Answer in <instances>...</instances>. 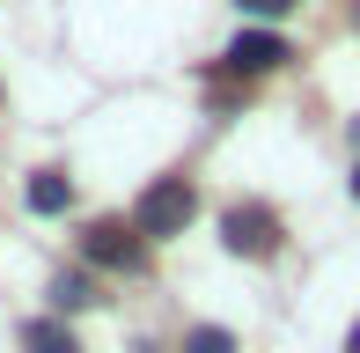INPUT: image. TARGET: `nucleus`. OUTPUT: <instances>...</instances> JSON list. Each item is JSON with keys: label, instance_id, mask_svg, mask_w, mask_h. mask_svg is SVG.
<instances>
[{"label": "nucleus", "instance_id": "f257e3e1", "mask_svg": "<svg viewBox=\"0 0 360 353\" xmlns=\"http://www.w3.org/2000/svg\"><path fill=\"white\" fill-rule=\"evenodd\" d=\"M199 214V191L184 184V176H162V184H147L140 191V214H133V229L140 236H184V221Z\"/></svg>", "mask_w": 360, "mask_h": 353}, {"label": "nucleus", "instance_id": "f03ea898", "mask_svg": "<svg viewBox=\"0 0 360 353\" xmlns=\"http://www.w3.org/2000/svg\"><path fill=\"white\" fill-rule=\"evenodd\" d=\"M81 250H89V265H110V272H147V236H140V229H125V221H89Z\"/></svg>", "mask_w": 360, "mask_h": 353}, {"label": "nucleus", "instance_id": "7ed1b4c3", "mask_svg": "<svg viewBox=\"0 0 360 353\" xmlns=\"http://www.w3.org/2000/svg\"><path fill=\"white\" fill-rule=\"evenodd\" d=\"M221 243L236 258H272L280 250V214L272 206H228L221 214Z\"/></svg>", "mask_w": 360, "mask_h": 353}, {"label": "nucleus", "instance_id": "20e7f679", "mask_svg": "<svg viewBox=\"0 0 360 353\" xmlns=\"http://www.w3.org/2000/svg\"><path fill=\"white\" fill-rule=\"evenodd\" d=\"M287 59V37H272V30H243L236 44H228V74H243V82H250V74H272Z\"/></svg>", "mask_w": 360, "mask_h": 353}, {"label": "nucleus", "instance_id": "39448f33", "mask_svg": "<svg viewBox=\"0 0 360 353\" xmlns=\"http://www.w3.org/2000/svg\"><path fill=\"white\" fill-rule=\"evenodd\" d=\"M67 199H74L67 169H37L30 176V214H67Z\"/></svg>", "mask_w": 360, "mask_h": 353}, {"label": "nucleus", "instance_id": "423d86ee", "mask_svg": "<svg viewBox=\"0 0 360 353\" xmlns=\"http://www.w3.org/2000/svg\"><path fill=\"white\" fill-rule=\"evenodd\" d=\"M22 346H30V353H81V346H74V331L59 324V316H37V324L22 331Z\"/></svg>", "mask_w": 360, "mask_h": 353}, {"label": "nucleus", "instance_id": "0eeeda50", "mask_svg": "<svg viewBox=\"0 0 360 353\" xmlns=\"http://www.w3.org/2000/svg\"><path fill=\"white\" fill-rule=\"evenodd\" d=\"M89 302H96V295H89L81 272H59V280H52V309H59V316H67V309H89Z\"/></svg>", "mask_w": 360, "mask_h": 353}, {"label": "nucleus", "instance_id": "6e6552de", "mask_svg": "<svg viewBox=\"0 0 360 353\" xmlns=\"http://www.w3.org/2000/svg\"><path fill=\"white\" fill-rule=\"evenodd\" d=\"M184 353H236V339H228L221 324H199V331L184 339Z\"/></svg>", "mask_w": 360, "mask_h": 353}, {"label": "nucleus", "instance_id": "1a4fd4ad", "mask_svg": "<svg viewBox=\"0 0 360 353\" xmlns=\"http://www.w3.org/2000/svg\"><path fill=\"white\" fill-rule=\"evenodd\" d=\"M236 8H250V15H287L294 0H236Z\"/></svg>", "mask_w": 360, "mask_h": 353}, {"label": "nucleus", "instance_id": "9d476101", "mask_svg": "<svg viewBox=\"0 0 360 353\" xmlns=\"http://www.w3.org/2000/svg\"><path fill=\"white\" fill-rule=\"evenodd\" d=\"M346 353H360V324H353V331H346Z\"/></svg>", "mask_w": 360, "mask_h": 353}, {"label": "nucleus", "instance_id": "9b49d317", "mask_svg": "<svg viewBox=\"0 0 360 353\" xmlns=\"http://www.w3.org/2000/svg\"><path fill=\"white\" fill-rule=\"evenodd\" d=\"M353 199H360V169H353Z\"/></svg>", "mask_w": 360, "mask_h": 353}, {"label": "nucleus", "instance_id": "f8f14e48", "mask_svg": "<svg viewBox=\"0 0 360 353\" xmlns=\"http://www.w3.org/2000/svg\"><path fill=\"white\" fill-rule=\"evenodd\" d=\"M353 140H360V125H353Z\"/></svg>", "mask_w": 360, "mask_h": 353}]
</instances>
